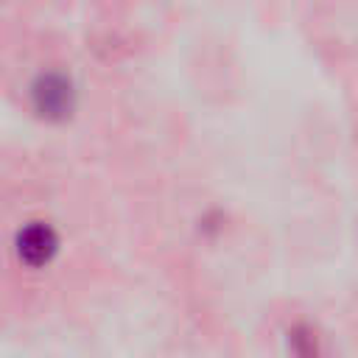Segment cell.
I'll list each match as a JSON object with an SVG mask.
<instances>
[{"instance_id":"6da1fadb","label":"cell","mask_w":358,"mask_h":358,"mask_svg":"<svg viewBox=\"0 0 358 358\" xmlns=\"http://www.w3.org/2000/svg\"><path fill=\"white\" fill-rule=\"evenodd\" d=\"M76 84L70 76L48 70L39 73L31 84V106L48 123H62L76 112Z\"/></svg>"},{"instance_id":"7a4b0ae2","label":"cell","mask_w":358,"mask_h":358,"mask_svg":"<svg viewBox=\"0 0 358 358\" xmlns=\"http://www.w3.org/2000/svg\"><path fill=\"white\" fill-rule=\"evenodd\" d=\"M59 246H62V238L56 227L48 221H28L14 235V257L34 271L50 266L59 255Z\"/></svg>"},{"instance_id":"3957f363","label":"cell","mask_w":358,"mask_h":358,"mask_svg":"<svg viewBox=\"0 0 358 358\" xmlns=\"http://www.w3.org/2000/svg\"><path fill=\"white\" fill-rule=\"evenodd\" d=\"M288 344H291V352L296 358H316V338L310 336V330L294 327L288 333Z\"/></svg>"}]
</instances>
